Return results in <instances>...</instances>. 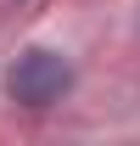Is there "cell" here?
<instances>
[{
    "label": "cell",
    "instance_id": "obj_1",
    "mask_svg": "<svg viewBox=\"0 0 140 146\" xmlns=\"http://www.w3.org/2000/svg\"><path fill=\"white\" fill-rule=\"evenodd\" d=\"M6 90L22 107H51V101H62L73 90V68L56 51H22L11 62V73H6Z\"/></svg>",
    "mask_w": 140,
    "mask_h": 146
}]
</instances>
